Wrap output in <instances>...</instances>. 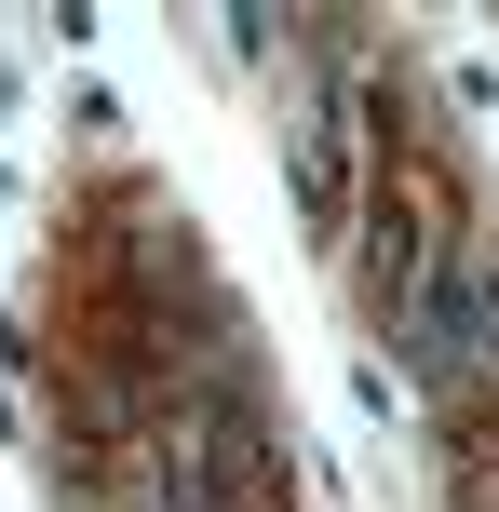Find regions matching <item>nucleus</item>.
Listing matches in <instances>:
<instances>
[{
    "instance_id": "nucleus-1",
    "label": "nucleus",
    "mask_w": 499,
    "mask_h": 512,
    "mask_svg": "<svg viewBox=\"0 0 499 512\" xmlns=\"http://www.w3.org/2000/svg\"><path fill=\"white\" fill-rule=\"evenodd\" d=\"M473 230V189H459L446 135L419 122L405 95H378V270H365V310L378 324H419L432 310V270Z\"/></svg>"
}]
</instances>
